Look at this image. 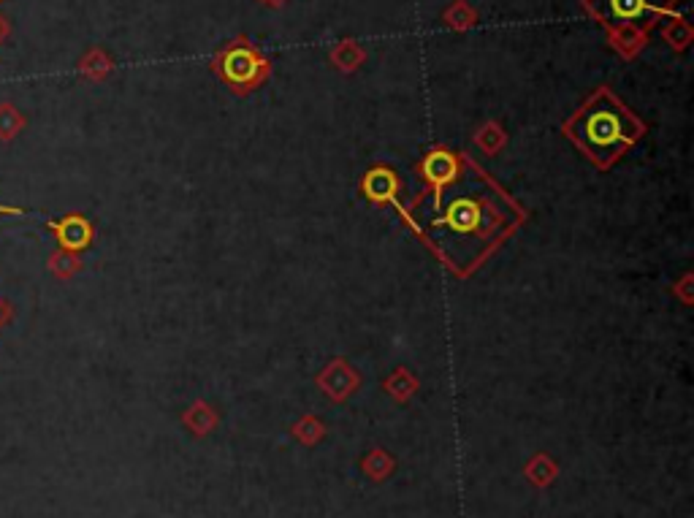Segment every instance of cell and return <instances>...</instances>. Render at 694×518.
<instances>
[{
    "mask_svg": "<svg viewBox=\"0 0 694 518\" xmlns=\"http://www.w3.org/2000/svg\"><path fill=\"white\" fill-rule=\"evenodd\" d=\"M52 231L57 234V239H60V245L63 247H71V250H79V247H85L87 242H90V226H87L82 217H66V220H60V223H52Z\"/></svg>",
    "mask_w": 694,
    "mask_h": 518,
    "instance_id": "obj_1",
    "label": "cell"
},
{
    "mask_svg": "<svg viewBox=\"0 0 694 518\" xmlns=\"http://www.w3.org/2000/svg\"><path fill=\"white\" fill-rule=\"evenodd\" d=\"M22 114H19L17 106L0 104V139H14L19 131H22Z\"/></svg>",
    "mask_w": 694,
    "mask_h": 518,
    "instance_id": "obj_2",
    "label": "cell"
},
{
    "mask_svg": "<svg viewBox=\"0 0 694 518\" xmlns=\"http://www.w3.org/2000/svg\"><path fill=\"white\" fill-rule=\"evenodd\" d=\"M610 6L616 11V17H638L646 9V0H610Z\"/></svg>",
    "mask_w": 694,
    "mask_h": 518,
    "instance_id": "obj_3",
    "label": "cell"
},
{
    "mask_svg": "<svg viewBox=\"0 0 694 518\" xmlns=\"http://www.w3.org/2000/svg\"><path fill=\"white\" fill-rule=\"evenodd\" d=\"M0 215H25V209H19V207H3V204H0Z\"/></svg>",
    "mask_w": 694,
    "mask_h": 518,
    "instance_id": "obj_4",
    "label": "cell"
},
{
    "mask_svg": "<svg viewBox=\"0 0 694 518\" xmlns=\"http://www.w3.org/2000/svg\"><path fill=\"white\" fill-rule=\"evenodd\" d=\"M6 33H9V28H6V22H3V17H0V41L6 38Z\"/></svg>",
    "mask_w": 694,
    "mask_h": 518,
    "instance_id": "obj_5",
    "label": "cell"
}]
</instances>
